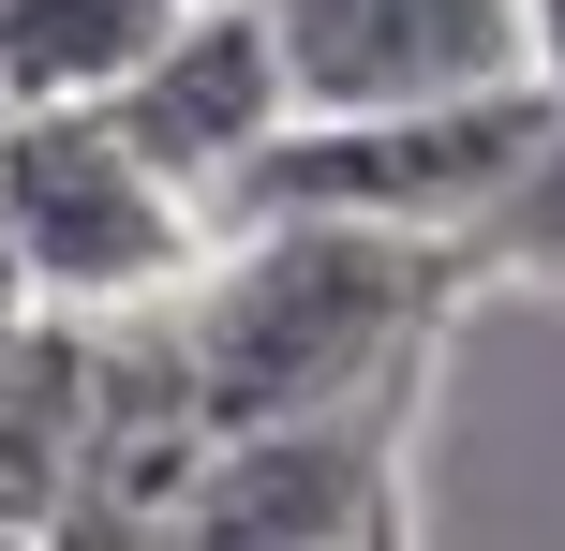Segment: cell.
Instances as JSON below:
<instances>
[{"label":"cell","mask_w":565,"mask_h":551,"mask_svg":"<svg viewBox=\"0 0 565 551\" xmlns=\"http://www.w3.org/2000/svg\"><path fill=\"white\" fill-rule=\"evenodd\" d=\"M461 254L447 239H387V224H209V254L164 284V328L194 358L209 433H254V417H312L342 388H387L431 358Z\"/></svg>","instance_id":"6da1fadb"},{"label":"cell","mask_w":565,"mask_h":551,"mask_svg":"<svg viewBox=\"0 0 565 551\" xmlns=\"http://www.w3.org/2000/svg\"><path fill=\"white\" fill-rule=\"evenodd\" d=\"M565 75H507V89H431V105H342V119H282L254 165L224 179L209 224H387V239H447V254H491L521 165H536Z\"/></svg>","instance_id":"7a4b0ae2"},{"label":"cell","mask_w":565,"mask_h":551,"mask_svg":"<svg viewBox=\"0 0 565 551\" xmlns=\"http://www.w3.org/2000/svg\"><path fill=\"white\" fill-rule=\"evenodd\" d=\"M0 239L45 314H135L209 254V209L105 105H15L0 119Z\"/></svg>","instance_id":"3957f363"},{"label":"cell","mask_w":565,"mask_h":551,"mask_svg":"<svg viewBox=\"0 0 565 551\" xmlns=\"http://www.w3.org/2000/svg\"><path fill=\"white\" fill-rule=\"evenodd\" d=\"M402 403L417 373L342 388L312 417H254V433H209L194 492L149 551H402Z\"/></svg>","instance_id":"277c9868"},{"label":"cell","mask_w":565,"mask_h":551,"mask_svg":"<svg viewBox=\"0 0 565 551\" xmlns=\"http://www.w3.org/2000/svg\"><path fill=\"white\" fill-rule=\"evenodd\" d=\"M254 15H268V60H282V105L298 119L551 75L521 0H254Z\"/></svg>","instance_id":"5b68a950"},{"label":"cell","mask_w":565,"mask_h":551,"mask_svg":"<svg viewBox=\"0 0 565 551\" xmlns=\"http://www.w3.org/2000/svg\"><path fill=\"white\" fill-rule=\"evenodd\" d=\"M105 119H119L194 209H224V179L254 165L298 105H282V60H268V15H254V0H179L164 45L105 89Z\"/></svg>","instance_id":"8992f818"},{"label":"cell","mask_w":565,"mask_h":551,"mask_svg":"<svg viewBox=\"0 0 565 551\" xmlns=\"http://www.w3.org/2000/svg\"><path fill=\"white\" fill-rule=\"evenodd\" d=\"M89 388H105V314H45L30 298L15 328H0V522L45 551L60 492H75L89 463Z\"/></svg>","instance_id":"52a82bcc"},{"label":"cell","mask_w":565,"mask_h":551,"mask_svg":"<svg viewBox=\"0 0 565 551\" xmlns=\"http://www.w3.org/2000/svg\"><path fill=\"white\" fill-rule=\"evenodd\" d=\"M179 0H0V105H105Z\"/></svg>","instance_id":"ba28073f"},{"label":"cell","mask_w":565,"mask_h":551,"mask_svg":"<svg viewBox=\"0 0 565 551\" xmlns=\"http://www.w3.org/2000/svg\"><path fill=\"white\" fill-rule=\"evenodd\" d=\"M491 254H521V268H565V105H551V135H536V165H521V194H507V224H491Z\"/></svg>","instance_id":"9c48e42d"},{"label":"cell","mask_w":565,"mask_h":551,"mask_svg":"<svg viewBox=\"0 0 565 551\" xmlns=\"http://www.w3.org/2000/svg\"><path fill=\"white\" fill-rule=\"evenodd\" d=\"M521 15H536V60L565 75V0H521Z\"/></svg>","instance_id":"30bf717a"},{"label":"cell","mask_w":565,"mask_h":551,"mask_svg":"<svg viewBox=\"0 0 565 551\" xmlns=\"http://www.w3.org/2000/svg\"><path fill=\"white\" fill-rule=\"evenodd\" d=\"M30 314V268H15V239H0V328H15Z\"/></svg>","instance_id":"8fae6325"},{"label":"cell","mask_w":565,"mask_h":551,"mask_svg":"<svg viewBox=\"0 0 565 551\" xmlns=\"http://www.w3.org/2000/svg\"><path fill=\"white\" fill-rule=\"evenodd\" d=\"M0 551H30V537H15V522H0Z\"/></svg>","instance_id":"7c38bea8"},{"label":"cell","mask_w":565,"mask_h":551,"mask_svg":"<svg viewBox=\"0 0 565 551\" xmlns=\"http://www.w3.org/2000/svg\"><path fill=\"white\" fill-rule=\"evenodd\" d=\"M0 119H15V105H0Z\"/></svg>","instance_id":"4fadbf2b"}]
</instances>
